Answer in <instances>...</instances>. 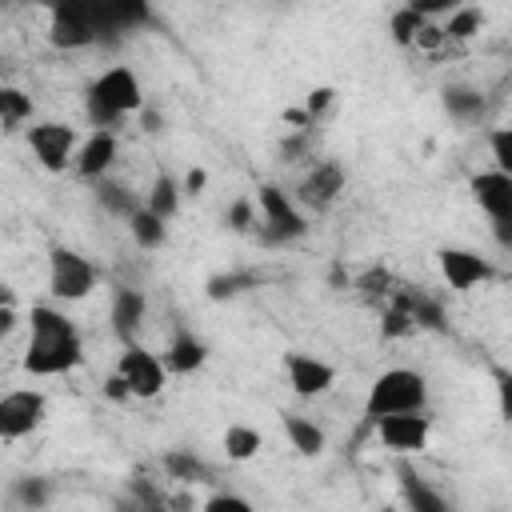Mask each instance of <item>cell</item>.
<instances>
[{
  "mask_svg": "<svg viewBox=\"0 0 512 512\" xmlns=\"http://www.w3.org/2000/svg\"><path fill=\"white\" fill-rule=\"evenodd\" d=\"M28 344H24V372L28 376H68L84 364V336L56 304L28 308Z\"/></svg>",
  "mask_w": 512,
  "mask_h": 512,
  "instance_id": "1",
  "label": "cell"
},
{
  "mask_svg": "<svg viewBox=\"0 0 512 512\" xmlns=\"http://www.w3.org/2000/svg\"><path fill=\"white\" fill-rule=\"evenodd\" d=\"M84 112H88V124L92 128H108V132L120 120L144 112V84H140V76L128 64L104 68L88 84V92H84Z\"/></svg>",
  "mask_w": 512,
  "mask_h": 512,
  "instance_id": "2",
  "label": "cell"
},
{
  "mask_svg": "<svg viewBox=\"0 0 512 512\" xmlns=\"http://www.w3.org/2000/svg\"><path fill=\"white\" fill-rule=\"evenodd\" d=\"M428 408V376L416 368H384L364 396V416L376 424L384 416L424 412Z\"/></svg>",
  "mask_w": 512,
  "mask_h": 512,
  "instance_id": "3",
  "label": "cell"
},
{
  "mask_svg": "<svg viewBox=\"0 0 512 512\" xmlns=\"http://www.w3.org/2000/svg\"><path fill=\"white\" fill-rule=\"evenodd\" d=\"M96 284H100V268L84 252L64 244L48 252V296L56 304H80L96 292Z\"/></svg>",
  "mask_w": 512,
  "mask_h": 512,
  "instance_id": "4",
  "label": "cell"
},
{
  "mask_svg": "<svg viewBox=\"0 0 512 512\" xmlns=\"http://www.w3.org/2000/svg\"><path fill=\"white\" fill-rule=\"evenodd\" d=\"M256 208H260V224L256 228L264 232L268 244H288V240H300L308 232L304 208L280 184H260L256 188Z\"/></svg>",
  "mask_w": 512,
  "mask_h": 512,
  "instance_id": "5",
  "label": "cell"
},
{
  "mask_svg": "<svg viewBox=\"0 0 512 512\" xmlns=\"http://www.w3.org/2000/svg\"><path fill=\"white\" fill-rule=\"evenodd\" d=\"M112 372L128 384L132 400H156V396L168 388V376H172L168 364H164V356H156L152 348H144V344H136V340L120 348Z\"/></svg>",
  "mask_w": 512,
  "mask_h": 512,
  "instance_id": "6",
  "label": "cell"
},
{
  "mask_svg": "<svg viewBox=\"0 0 512 512\" xmlns=\"http://www.w3.org/2000/svg\"><path fill=\"white\" fill-rule=\"evenodd\" d=\"M24 140H28L32 160L44 172H72L76 152H80V136H76L72 124H64V120H36L24 132Z\"/></svg>",
  "mask_w": 512,
  "mask_h": 512,
  "instance_id": "7",
  "label": "cell"
},
{
  "mask_svg": "<svg viewBox=\"0 0 512 512\" xmlns=\"http://www.w3.org/2000/svg\"><path fill=\"white\" fill-rule=\"evenodd\" d=\"M48 420V396L40 388H12L0 396V436L24 440Z\"/></svg>",
  "mask_w": 512,
  "mask_h": 512,
  "instance_id": "8",
  "label": "cell"
},
{
  "mask_svg": "<svg viewBox=\"0 0 512 512\" xmlns=\"http://www.w3.org/2000/svg\"><path fill=\"white\" fill-rule=\"evenodd\" d=\"M436 268H440V276H444V284L452 288V292H472V288H480V284H488L492 276H496V264L484 256V252H476V248H456V244H448V248H440L436 252Z\"/></svg>",
  "mask_w": 512,
  "mask_h": 512,
  "instance_id": "9",
  "label": "cell"
},
{
  "mask_svg": "<svg viewBox=\"0 0 512 512\" xmlns=\"http://www.w3.org/2000/svg\"><path fill=\"white\" fill-rule=\"evenodd\" d=\"M344 188H348V168L340 164V160H316L308 172H304V180L296 184V204L300 208H316V212H324V208H332L340 196H344Z\"/></svg>",
  "mask_w": 512,
  "mask_h": 512,
  "instance_id": "10",
  "label": "cell"
},
{
  "mask_svg": "<svg viewBox=\"0 0 512 512\" xmlns=\"http://www.w3.org/2000/svg\"><path fill=\"white\" fill-rule=\"evenodd\" d=\"M428 436H432V420L424 412H404V416H384L376 420V440L396 452V456H416L428 448Z\"/></svg>",
  "mask_w": 512,
  "mask_h": 512,
  "instance_id": "11",
  "label": "cell"
},
{
  "mask_svg": "<svg viewBox=\"0 0 512 512\" xmlns=\"http://www.w3.org/2000/svg\"><path fill=\"white\" fill-rule=\"evenodd\" d=\"M284 376H288V388L300 396V400H316L324 392H332L336 384V368L312 352H288L284 356Z\"/></svg>",
  "mask_w": 512,
  "mask_h": 512,
  "instance_id": "12",
  "label": "cell"
},
{
  "mask_svg": "<svg viewBox=\"0 0 512 512\" xmlns=\"http://www.w3.org/2000/svg\"><path fill=\"white\" fill-rule=\"evenodd\" d=\"M116 156H120V140H116V132H108V128H92V132L80 140V152H76L72 172H76L80 180H88V184H100V180H108Z\"/></svg>",
  "mask_w": 512,
  "mask_h": 512,
  "instance_id": "13",
  "label": "cell"
},
{
  "mask_svg": "<svg viewBox=\"0 0 512 512\" xmlns=\"http://www.w3.org/2000/svg\"><path fill=\"white\" fill-rule=\"evenodd\" d=\"M468 192H472V204L496 224V220H512V176L508 172H496V168H484L468 180Z\"/></svg>",
  "mask_w": 512,
  "mask_h": 512,
  "instance_id": "14",
  "label": "cell"
},
{
  "mask_svg": "<svg viewBox=\"0 0 512 512\" xmlns=\"http://www.w3.org/2000/svg\"><path fill=\"white\" fill-rule=\"evenodd\" d=\"M144 312H148V300L140 288H116L112 292V308H108V320H112V332L120 336V344H132L140 324H144Z\"/></svg>",
  "mask_w": 512,
  "mask_h": 512,
  "instance_id": "15",
  "label": "cell"
},
{
  "mask_svg": "<svg viewBox=\"0 0 512 512\" xmlns=\"http://www.w3.org/2000/svg\"><path fill=\"white\" fill-rule=\"evenodd\" d=\"M160 356H164V364H168L172 376H192V372H200V368L208 364V344H204L196 332L176 328Z\"/></svg>",
  "mask_w": 512,
  "mask_h": 512,
  "instance_id": "16",
  "label": "cell"
},
{
  "mask_svg": "<svg viewBox=\"0 0 512 512\" xmlns=\"http://www.w3.org/2000/svg\"><path fill=\"white\" fill-rule=\"evenodd\" d=\"M36 108H32V96L24 92V88H16V84H4L0 88V128L8 132V136H16V132H28L36 120Z\"/></svg>",
  "mask_w": 512,
  "mask_h": 512,
  "instance_id": "17",
  "label": "cell"
},
{
  "mask_svg": "<svg viewBox=\"0 0 512 512\" xmlns=\"http://www.w3.org/2000/svg\"><path fill=\"white\" fill-rule=\"evenodd\" d=\"M220 448H224V460H232V464H248V460H256L260 452H264V432L256 428V424H228L224 428V436H220Z\"/></svg>",
  "mask_w": 512,
  "mask_h": 512,
  "instance_id": "18",
  "label": "cell"
},
{
  "mask_svg": "<svg viewBox=\"0 0 512 512\" xmlns=\"http://www.w3.org/2000/svg\"><path fill=\"white\" fill-rule=\"evenodd\" d=\"M440 104H444V112H448L452 120H460V124L480 120V116H484V108H488L484 92H480V88H472V84H448V88L440 92Z\"/></svg>",
  "mask_w": 512,
  "mask_h": 512,
  "instance_id": "19",
  "label": "cell"
},
{
  "mask_svg": "<svg viewBox=\"0 0 512 512\" xmlns=\"http://www.w3.org/2000/svg\"><path fill=\"white\" fill-rule=\"evenodd\" d=\"M284 436H288V444L300 456H324V448H328V432L316 420L300 416V412H288L284 416Z\"/></svg>",
  "mask_w": 512,
  "mask_h": 512,
  "instance_id": "20",
  "label": "cell"
},
{
  "mask_svg": "<svg viewBox=\"0 0 512 512\" xmlns=\"http://www.w3.org/2000/svg\"><path fill=\"white\" fill-rule=\"evenodd\" d=\"M180 200H184V188H180V180L168 176V172H160V176L148 184V192H144V208L156 212L160 220H172V216L180 212Z\"/></svg>",
  "mask_w": 512,
  "mask_h": 512,
  "instance_id": "21",
  "label": "cell"
},
{
  "mask_svg": "<svg viewBox=\"0 0 512 512\" xmlns=\"http://www.w3.org/2000/svg\"><path fill=\"white\" fill-rule=\"evenodd\" d=\"M160 464H164V472H168L172 480H180V484H208V480H212V468H208L192 448H168Z\"/></svg>",
  "mask_w": 512,
  "mask_h": 512,
  "instance_id": "22",
  "label": "cell"
},
{
  "mask_svg": "<svg viewBox=\"0 0 512 512\" xmlns=\"http://www.w3.org/2000/svg\"><path fill=\"white\" fill-rule=\"evenodd\" d=\"M428 24H432V20L424 16L420 4H400V8H392V16H388V32H392V40H396L400 48H416V40H420V32H424Z\"/></svg>",
  "mask_w": 512,
  "mask_h": 512,
  "instance_id": "23",
  "label": "cell"
},
{
  "mask_svg": "<svg viewBox=\"0 0 512 512\" xmlns=\"http://www.w3.org/2000/svg\"><path fill=\"white\" fill-rule=\"evenodd\" d=\"M440 32H444L448 44H464V40L480 36V32H484V8H476V4H456V8L444 16Z\"/></svg>",
  "mask_w": 512,
  "mask_h": 512,
  "instance_id": "24",
  "label": "cell"
},
{
  "mask_svg": "<svg viewBox=\"0 0 512 512\" xmlns=\"http://www.w3.org/2000/svg\"><path fill=\"white\" fill-rule=\"evenodd\" d=\"M128 236L136 240V248L156 252V248H164V244H168V220H160L156 212L140 208V212H132V216H128Z\"/></svg>",
  "mask_w": 512,
  "mask_h": 512,
  "instance_id": "25",
  "label": "cell"
},
{
  "mask_svg": "<svg viewBox=\"0 0 512 512\" xmlns=\"http://www.w3.org/2000/svg\"><path fill=\"white\" fill-rule=\"evenodd\" d=\"M396 300L408 308V316H412L416 328H428V332H440V328H444V308H440V300H432V296H424V292H396Z\"/></svg>",
  "mask_w": 512,
  "mask_h": 512,
  "instance_id": "26",
  "label": "cell"
},
{
  "mask_svg": "<svg viewBox=\"0 0 512 512\" xmlns=\"http://www.w3.org/2000/svg\"><path fill=\"white\" fill-rule=\"evenodd\" d=\"M96 204H100L104 212L120 216V220H128L132 212L144 208V200H136V196H132L124 184H116V180H100V184H96Z\"/></svg>",
  "mask_w": 512,
  "mask_h": 512,
  "instance_id": "27",
  "label": "cell"
},
{
  "mask_svg": "<svg viewBox=\"0 0 512 512\" xmlns=\"http://www.w3.org/2000/svg\"><path fill=\"white\" fill-rule=\"evenodd\" d=\"M392 284H396V280H392V272H388V268H380V264H376V268H368V272H360V276L352 280V288H356L364 300H392V292H396Z\"/></svg>",
  "mask_w": 512,
  "mask_h": 512,
  "instance_id": "28",
  "label": "cell"
},
{
  "mask_svg": "<svg viewBox=\"0 0 512 512\" xmlns=\"http://www.w3.org/2000/svg\"><path fill=\"white\" fill-rule=\"evenodd\" d=\"M404 492H408V508L412 512H448L444 496L436 488H428L424 480H416V476H404Z\"/></svg>",
  "mask_w": 512,
  "mask_h": 512,
  "instance_id": "29",
  "label": "cell"
},
{
  "mask_svg": "<svg viewBox=\"0 0 512 512\" xmlns=\"http://www.w3.org/2000/svg\"><path fill=\"white\" fill-rule=\"evenodd\" d=\"M224 224L232 232H248L260 224V208H256V196H236L228 208H224Z\"/></svg>",
  "mask_w": 512,
  "mask_h": 512,
  "instance_id": "30",
  "label": "cell"
},
{
  "mask_svg": "<svg viewBox=\"0 0 512 512\" xmlns=\"http://www.w3.org/2000/svg\"><path fill=\"white\" fill-rule=\"evenodd\" d=\"M488 156H492L496 172L512 176V124H500V128L488 132Z\"/></svg>",
  "mask_w": 512,
  "mask_h": 512,
  "instance_id": "31",
  "label": "cell"
},
{
  "mask_svg": "<svg viewBox=\"0 0 512 512\" xmlns=\"http://www.w3.org/2000/svg\"><path fill=\"white\" fill-rule=\"evenodd\" d=\"M380 332H384V340H396V336L416 332V324H412L408 308L396 300V292H392V300H388V308H384V324H380Z\"/></svg>",
  "mask_w": 512,
  "mask_h": 512,
  "instance_id": "32",
  "label": "cell"
},
{
  "mask_svg": "<svg viewBox=\"0 0 512 512\" xmlns=\"http://www.w3.org/2000/svg\"><path fill=\"white\" fill-rule=\"evenodd\" d=\"M200 512H256V508H252V500L240 496V492H212V496L200 504Z\"/></svg>",
  "mask_w": 512,
  "mask_h": 512,
  "instance_id": "33",
  "label": "cell"
},
{
  "mask_svg": "<svg viewBox=\"0 0 512 512\" xmlns=\"http://www.w3.org/2000/svg\"><path fill=\"white\" fill-rule=\"evenodd\" d=\"M16 500L24 504V508H44L48 504V480H40V476H32V480H20L16 484Z\"/></svg>",
  "mask_w": 512,
  "mask_h": 512,
  "instance_id": "34",
  "label": "cell"
},
{
  "mask_svg": "<svg viewBox=\"0 0 512 512\" xmlns=\"http://www.w3.org/2000/svg\"><path fill=\"white\" fill-rule=\"evenodd\" d=\"M492 384H496V412H500V420L512 424V368H496Z\"/></svg>",
  "mask_w": 512,
  "mask_h": 512,
  "instance_id": "35",
  "label": "cell"
},
{
  "mask_svg": "<svg viewBox=\"0 0 512 512\" xmlns=\"http://www.w3.org/2000/svg\"><path fill=\"white\" fill-rule=\"evenodd\" d=\"M248 284H252V276H236V272L212 276V280H208V300H228V296H236V292L248 288Z\"/></svg>",
  "mask_w": 512,
  "mask_h": 512,
  "instance_id": "36",
  "label": "cell"
},
{
  "mask_svg": "<svg viewBox=\"0 0 512 512\" xmlns=\"http://www.w3.org/2000/svg\"><path fill=\"white\" fill-rule=\"evenodd\" d=\"M332 104H336V88H328V84H320V88H312V92L304 96V112H308L312 124H316Z\"/></svg>",
  "mask_w": 512,
  "mask_h": 512,
  "instance_id": "37",
  "label": "cell"
},
{
  "mask_svg": "<svg viewBox=\"0 0 512 512\" xmlns=\"http://www.w3.org/2000/svg\"><path fill=\"white\" fill-rule=\"evenodd\" d=\"M20 324V312H16V296L4 288L0 296V336H12V328Z\"/></svg>",
  "mask_w": 512,
  "mask_h": 512,
  "instance_id": "38",
  "label": "cell"
},
{
  "mask_svg": "<svg viewBox=\"0 0 512 512\" xmlns=\"http://www.w3.org/2000/svg\"><path fill=\"white\" fill-rule=\"evenodd\" d=\"M180 188H184V196H204V188H208V172H204V168H188L184 180H180Z\"/></svg>",
  "mask_w": 512,
  "mask_h": 512,
  "instance_id": "39",
  "label": "cell"
},
{
  "mask_svg": "<svg viewBox=\"0 0 512 512\" xmlns=\"http://www.w3.org/2000/svg\"><path fill=\"white\" fill-rule=\"evenodd\" d=\"M104 396H108V400H132V392H128V384H124V380H120L116 372H112V376L104 380Z\"/></svg>",
  "mask_w": 512,
  "mask_h": 512,
  "instance_id": "40",
  "label": "cell"
},
{
  "mask_svg": "<svg viewBox=\"0 0 512 512\" xmlns=\"http://www.w3.org/2000/svg\"><path fill=\"white\" fill-rule=\"evenodd\" d=\"M492 236H496L500 248H512V220H496L492 224Z\"/></svg>",
  "mask_w": 512,
  "mask_h": 512,
  "instance_id": "41",
  "label": "cell"
}]
</instances>
